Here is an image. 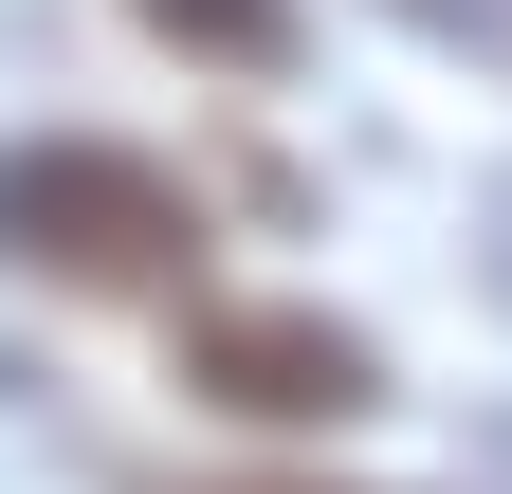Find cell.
<instances>
[{
    "mask_svg": "<svg viewBox=\"0 0 512 494\" xmlns=\"http://www.w3.org/2000/svg\"><path fill=\"white\" fill-rule=\"evenodd\" d=\"M0 275L74 293V312H147V293L183 312L202 293V183L110 129H19L0 147Z\"/></svg>",
    "mask_w": 512,
    "mask_h": 494,
    "instance_id": "obj_1",
    "label": "cell"
},
{
    "mask_svg": "<svg viewBox=\"0 0 512 494\" xmlns=\"http://www.w3.org/2000/svg\"><path fill=\"white\" fill-rule=\"evenodd\" d=\"M183 403L256 421V440H311V421H366L384 403V348L311 293H183Z\"/></svg>",
    "mask_w": 512,
    "mask_h": 494,
    "instance_id": "obj_2",
    "label": "cell"
},
{
    "mask_svg": "<svg viewBox=\"0 0 512 494\" xmlns=\"http://www.w3.org/2000/svg\"><path fill=\"white\" fill-rule=\"evenodd\" d=\"M128 19H147L183 74H293L311 55V0H128Z\"/></svg>",
    "mask_w": 512,
    "mask_h": 494,
    "instance_id": "obj_3",
    "label": "cell"
},
{
    "mask_svg": "<svg viewBox=\"0 0 512 494\" xmlns=\"http://www.w3.org/2000/svg\"><path fill=\"white\" fill-rule=\"evenodd\" d=\"M366 19H403L439 55H476V74H512V0H366Z\"/></svg>",
    "mask_w": 512,
    "mask_h": 494,
    "instance_id": "obj_4",
    "label": "cell"
},
{
    "mask_svg": "<svg viewBox=\"0 0 512 494\" xmlns=\"http://www.w3.org/2000/svg\"><path fill=\"white\" fill-rule=\"evenodd\" d=\"M147 494H366V476H293V458H238V476H147Z\"/></svg>",
    "mask_w": 512,
    "mask_h": 494,
    "instance_id": "obj_5",
    "label": "cell"
},
{
    "mask_svg": "<svg viewBox=\"0 0 512 494\" xmlns=\"http://www.w3.org/2000/svg\"><path fill=\"white\" fill-rule=\"evenodd\" d=\"M476 293H494V312H512V165L476 183Z\"/></svg>",
    "mask_w": 512,
    "mask_h": 494,
    "instance_id": "obj_6",
    "label": "cell"
},
{
    "mask_svg": "<svg viewBox=\"0 0 512 494\" xmlns=\"http://www.w3.org/2000/svg\"><path fill=\"white\" fill-rule=\"evenodd\" d=\"M476 494H512V403H494V421H476Z\"/></svg>",
    "mask_w": 512,
    "mask_h": 494,
    "instance_id": "obj_7",
    "label": "cell"
}]
</instances>
